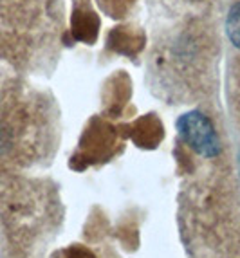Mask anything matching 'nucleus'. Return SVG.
I'll list each match as a JSON object with an SVG mask.
<instances>
[{
    "instance_id": "1",
    "label": "nucleus",
    "mask_w": 240,
    "mask_h": 258,
    "mask_svg": "<svg viewBox=\"0 0 240 258\" xmlns=\"http://www.w3.org/2000/svg\"><path fill=\"white\" fill-rule=\"evenodd\" d=\"M181 138L185 139L190 148L202 157H217L220 154V139L215 132L211 121L202 112H186L177 121Z\"/></svg>"
},
{
    "instance_id": "2",
    "label": "nucleus",
    "mask_w": 240,
    "mask_h": 258,
    "mask_svg": "<svg viewBox=\"0 0 240 258\" xmlns=\"http://www.w3.org/2000/svg\"><path fill=\"white\" fill-rule=\"evenodd\" d=\"M226 35L229 38V42L233 43V47H236L240 51V2H235L227 11Z\"/></svg>"
}]
</instances>
